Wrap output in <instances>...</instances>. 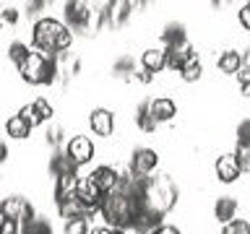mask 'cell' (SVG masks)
Instances as JSON below:
<instances>
[{"label":"cell","mask_w":250,"mask_h":234,"mask_svg":"<svg viewBox=\"0 0 250 234\" xmlns=\"http://www.w3.org/2000/svg\"><path fill=\"white\" fill-rule=\"evenodd\" d=\"M73 44V31L58 19H39L34 23V47L42 55H62Z\"/></svg>","instance_id":"1"},{"label":"cell","mask_w":250,"mask_h":234,"mask_svg":"<svg viewBox=\"0 0 250 234\" xmlns=\"http://www.w3.org/2000/svg\"><path fill=\"white\" fill-rule=\"evenodd\" d=\"M175 203H177V187L172 182V177L169 175L151 177V185H148V190H146V208L167 214Z\"/></svg>","instance_id":"2"},{"label":"cell","mask_w":250,"mask_h":234,"mask_svg":"<svg viewBox=\"0 0 250 234\" xmlns=\"http://www.w3.org/2000/svg\"><path fill=\"white\" fill-rule=\"evenodd\" d=\"M62 16H65V26L70 31H89L94 23V11L89 3H81V0H70V3L62 5Z\"/></svg>","instance_id":"3"},{"label":"cell","mask_w":250,"mask_h":234,"mask_svg":"<svg viewBox=\"0 0 250 234\" xmlns=\"http://www.w3.org/2000/svg\"><path fill=\"white\" fill-rule=\"evenodd\" d=\"M156 164H159V156H156L154 148H136L130 156V167L128 172L136 177H151V172L156 169Z\"/></svg>","instance_id":"4"},{"label":"cell","mask_w":250,"mask_h":234,"mask_svg":"<svg viewBox=\"0 0 250 234\" xmlns=\"http://www.w3.org/2000/svg\"><path fill=\"white\" fill-rule=\"evenodd\" d=\"M0 216L3 218H11V221H23L26 224L31 218V208L26 198H21V195H11V198H5L0 203Z\"/></svg>","instance_id":"5"},{"label":"cell","mask_w":250,"mask_h":234,"mask_svg":"<svg viewBox=\"0 0 250 234\" xmlns=\"http://www.w3.org/2000/svg\"><path fill=\"white\" fill-rule=\"evenodd\" d=\"M70 159H73V164L78 169L83 167V164H89L94 159V143L86 136H76V138H70V143H68V151H65Z\"/></svg>","instance_id":"6"},{"label":"cell","mask_w":250,"mask_h":234,"mask_svg":"<svg viewBox=\"0 0 250 234\" xmlns=\"http://www.w3.org/2000/svg\"><path fill=\"white\" fill-rule=\"evenodd\" d=\"M86 179H89L91 185H97L104 195H109V193H112L115 187H117V182H120V175H117L115 167H107V164H102V167H97Z\"/></svg>","instance_id":"7"},{"label":"cell","mask_w":250,"mask_h":234,"mask_svg":"<svg viewBox=\"0 0 250 234\" xmlns=\"http://www.w3.org/2000/svg\"><path fill=\"white\" fill-rule=\"evenodd\" d=\"M242 175V169H240V164H237V156L234 154H222L216 159V177L222 179V182H237Z\"/></svg>","instance_id":"8"},{"label":"cell","mask_w":250,"mask_h":234,"mask_svg":"<svg viewBox=\"0 0 250 234\" xmlns=\"http://www.w3.org/2000/svg\"><path fill=\"white\" fill-rule=\"evenodd\" d=\"M89 125L97 136L107 138V136H112V130H115V117L109 109H94L91 117H89Z\"/></svg>","instance_id":"9"},{"label":"cell","mask_w":250,"mask_h":234,"mask_svg":"<svg viewBox=\"0 0 250 234\" xmlns=\"http://www.w3.org/2000/svg\"><path fill=\"white\" fill-rule=\"evenodd\" d=\"M148 107H151V117H154V122H156V125H159V122L175 120V115H177V104H175V101H172L169 97L154 99Z\"/></svg>","instance_id":"10"},{"label":"cell","mask_w":250,"mask_h":234,"mask_svg":"<svg viewBox=\"0 0 250 234\" xmlns=\"http://www.w3.org/2000/svg\"><path fill=\"white\" fill-rule=\"evenodd\" d=\"M162 42L167 44V50H172V47H185V44H188V31H185V26H183L180 21L167 23V26H164V31H162Z\"/></svg>","instance_id":"11"},{"label":"cell","mask_w":250,"mask_h":234,"mask_svg":"<svg viewBox=\"0 0 250 234\" xmlns=\"http://www.w3.org/2000/svg\"><path fill=\"white\" fill-rule=\"evenodd\" d=\"M190 58H195V52H193L190 44H185V47H172V50H167V47H164V62H167V68H172V70H183V65H185Z\"/></svg>","instance_id":"12"},{"label":"cell","mask_w":250,"mask_h":234,"mask_svg":"<svg viewBox=\"0 0 250 234\" xmlns=\"http://www.w3.org/2000/svg\"><path fill=\"white\" fill-rule=\"evenodd\" d=\"M242 65H245V55L240 50H227V52L219 55V70H222V73L237 76Z\"/></svg>","instance_id":"13"},{"label":"cell","mask_w":250,"mask_h":234,"mask_svg":"<svg viewBox=\"0 0 250 234\" xmlns=\"http://www.w3.org/2000/svg\"><path fill=\"white\" fill-rule=\"evenodd\" d=\"M234 214H237V200L229 198V195H222V198H216L214 203V216H216V221H222L224 226L234 221Z\"/></svg>","instance_id":"14"},{"label":"cell","mask_w":250,"mask_h":234,"mask_svg":"<svg viewBox=\"0 0 250 234\" xmlns=\"http://www.w3.org/2000/svg\"><path fill=\"white\" fill-rule=\"evenodd\" d=\"M141 65H144V70H148V73H159L162 68H167V62H164V50H159V47H148V50H144V55H141Z\"/></svg>","instance_id":"15"},{"label":"cell","mask_w":250,"mask_h":234,"mask_svg":"<svg viewBox=\"0 0 250 234\" xmlns=\"http://www.w3.org/2000/svg\"><path fill=\"white\" fill-rule=\"evenodd\" d=\"M5 133L11 138H16V140H21V138H29L31 125L26 120H21L19 115H13V117H8V122H5Z\"/></svg>","instance_id":"16"},{"label":"cell","mask_w":250,"mask_h":234,"mask_svg":"<svg viewBox=\"0 0 250 234\" xmlns=\"http://www.w3.org/2000/svg\"><path fill=\"white\" fill-rule=\"evenodd\" d=\"M136 125H138V130H144V133H154L156 130V122L151 117V107H148V101L138 104V109H136Z\"/></svg>","instance_id":"17"},{"label":"cell","mask_w":250,"mask_h":234,"mask_svg":"<svg viewBox=\"0 0 250 234\" xmlns=\"http://www.w3.org/2000/svg\"><path fill=\"white\" fill-rule=\"evenodd\" d=\"M130 8L133 3H128V0H120V3H112V26H123L125 21L130 19Z\"/></svg>","instance_id":"18"},{"label":"cell","mask_w":250,"mask_h":234,"mask_svg":"<svg viewBox=\"0 0 250 234\" xmlns=\"http://www.w3.org/2000/svg\"><path fill=\"white\" fill-rule=\"evenodd\" d=\"M23 234H52L50 221L42 216H31L26 224H23Z\"/></svg>","instance_id":"19"},{"label":"cell","mask_w":250,"mask_h":234,"mask_svg":"<svg viewBox=\"0 0 250 234\" xmlns=\"http://www.w3.org/2000/svg\"><path fill=\"white\" fill-rule=\"evenodd\" d=\"M203 73V68H201V60H198V55L195 58H190L183 65V70H180V76H183V81H198Z\"/></svg>","instance_id":"20"},{"label":"cell","mask_w":250,"mask_h":234,"mask_svg":"<svg viewBox=\"0 0 250 234\" xmlns=\"http://www.w3.org/2000/svg\"><path fill=\"white\" fill-rule=\"evenodd\" d=\"M8 55H11V60L16 62V65H21V62L31 55V50H29V47L23 44V42H13L11 47H8Z\"/></svg>","instance_id":"21"},{"label":"cell","mask_w":250,"mask_h":234,"mask_svg":"<svg viewBox=\"0 0 250 234\" xmlns=\"http://www.w3.org/2000/svg\"><path fill=\"white\" fill-rule=\"evenodd\" d=\"M65 234H91L89 218H70V221H65Z\"/></svg>","instance_id":"22"},{"label":"cell","mask_w":250,"mask_h":234,"mask_svg":"<svg viewBox=\"0 0 250 234\" xmlns=\"http://www.w3.org/2000/svg\"><path fill=\"white\" fill-rule=\"evenodd\" d=\"M31 104H34V112H37V117H39L42 122H44V120H50V117H52V104H50V101H47L44 97L34 99Z\"/></svg>","instance_id":"23"},{"label":"cell","mask_w":250,"mask_h":234,"mask_svg":"<svg viewBox=\"0 0 250 234\" xmlns=\"http://www.w3.org/2000/svg\"><path fill=\"white\" fill-rule=\"evenodd\" d=\"M222 234H250V224L245 221V218H234V221H229L224 226Z\"/></svg>","instance_id":"24"},{"label":"cell","mask_w":250,"mask_h":234,"mask_svg":"<svg viewBox=\"0 0 250 234\" xmlns=\"http://www.w3.org/2000/svg\"><path fill=\"white\" fill-rule=\"evenodd\" d=\"M19 117H21V120H26L31 128H34V125H42V120H39L37 112H34V104H23V107L19 109Z\"/></svg>","instance_id":"25"},{"label":"cell","mask_w":250,"mask_h":234,"mask_svg":"<svg viewBox=\"0 0 250 234\" xmlns=\"http://www.w3.org/2000/svg\"><path fill=\"white\" fill-rule=\"evenodd\" d=\"M237 146H248L250 148V120H242L237 125Z\"/></svg>","instance_id":"26"},{"label":"cell","mask_w":250,"mask_h":234,"mask_svg":"<svg viewBox=\"0 0 250 234\" xmlns=\"http://www.w3.org/2000/svg\"><path fill=\"white\" fill-rule=\"evenodd\" d=\"M234 156H237L240 169H242V172H250V148H248V146H237Z\"/></svg>","instance_id":"27"},{"label":"cell","mask_w":250,"mask_h":234,"mask_svg":"<svg viewBox=\"0 0 250 234\" xmlns=\"http://www.w3.org/2000/svg\"><path fill=\"white\" fill-rule=\"evenodd\" d=\"M0 234H19V221L3 218V221H0Z\"/></svg>","instance_id":"28"},{"label":"cell","mask_w":250,"mask_h":234,"mask_svg":"<svg viewBox=\"0 0 250 234\" xmlns=\"http://www.w3.org/2000/svg\"><path fill=\"white\" fill-rule=\"evenodd\" d=\"M16 21H19V11H16V8H5L3 16H0V23H11L13 26Z\"/></svg>","instance_id":"29"},{"label":"cell","mask_w":250,"mask_h":234,"mask_svg":"<svg viewBox=\"0 0 250 234\" xmlns=\"http://www.w3.org/2000/svg\"><path fill=\"white\" fill-rule=\"evenodd\" d=\"M240 23H242V29H245V31H250V3L240 8Z\"/></svg>","instance_id":"30"},{"label":"cell","mask_w":250,"mask_h":234,"mask_svg":"<svg viewBox=\"0 0 250 234\" xmlns=\"http://www.w3.org/2000/svg\"><path fill=\"white\" fill-rule=\"evenodd\" d=\"M237 81L242 86H250V62H245V65L240 68V73H237Z\"/></svg>","instance_id":"31"},{"label":"cell","mask_w":250,"mask_h":234,"mask_svg":"<svg viewBox=\"0 0 250 234\" xmlns=\"http://www.w3.org/2000/svg\"><path fill=\"white\" fill-rule=\"evenodd\" d=\"M91 234H115V229L112 226H94Z\"/></svg>","instance_id":"32"},{"label":"cell","mask_w":250,"mask_h":234,"mask_svg":"<svg viewBox=\"0 0 250 234\" xmlns=\"http://www.w3.org/2000/svg\"><path fill=\"white\" fill-rule=\"evenodd\" d=\"M5 156H8V148H5V143H3V140H0V164L5 161Z\"/></svg>","instance_id":"33"},{"label":"cell","mask_w":250,"mask_h":234,"mask_svg":"<svg viewBox=\"0 0 250 234\" xmlns=\"http://www.w3.org/2000/svg\"><path fill=\"white\" fill-rule=\"evenodd\" d=\"M115 234H125V232H123V229H115Z\"/></svg>","instance_id":"34"},{"label":"cell","mask_w":250,"mask_h":234,"mask_svg":"<svg viewBox=\"0 0 250 234\" xmlns=\"http://www.w3.org/2000/svg\"><path fill=\"white\" fill-rule=\"evenodd\" d=\"M0 52H3V47H0Z\"/></svg>","instance_id":"35"}]
</instances>
